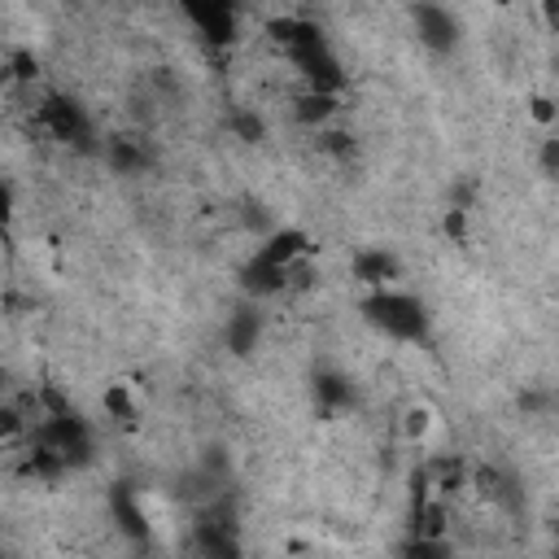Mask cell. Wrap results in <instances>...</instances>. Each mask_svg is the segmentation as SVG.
Segmentation results:
<instances>
[{
  "instance_id": "obj_1",
  "label": "cell",
  "mask_w": 559,
  "mask_h": 559,
  "mask_svg": "<svg viewBox=\"0 0 559 559\" xmlns=\"http://www.w3.org/2000/svg\"><path fill=\"white\" fill-rule=\"evenodd\" d=\"M266 39L297 70V79L306 87H314V92H341L345 87L341 57H336V48H332V39L323 35L319 22L297 17V13H284V17H271L266 22Z\"/></svg>"
},
{
  "instance_id": "obj_2",
  "label": "cell",
  "mask_w": 559,
  "mask_h": 559,
  "mask_svg": "<svg viewBox=\"0 0 559 559\" xmlns=\"http://www.w3.org/2000/svg\"><path fill=\"white\" fill-rule=\"evenodd\" d=\"M306 258H310V240H306L301 231L284 227V231L266 236V240L245 258L240 284H245V293H253V297H275V293H284V288L301 284Z\"/></svg>"
},
{
  "instance_id": "obj_3",
  "label": "cell",
  "mask_w": 559,
  "mask_h": 559,
  "mask_svg": "<svg viewBox=\"0 0 559 559\" xmlns=\"http://www.w3.org/2000/svg\"><path fill=\"white\" fill-rule=\"evenodd\" d=\"M358 310H362L367 328H376V332L389 336V341H402V345H419V341H428V328H432L428 306H424L415 293L397 288V284L367 288V297L358 301Z\"/></svg>"
},
{
  "instance_id": "obj_4",
  "label": "cell",
  "mask_w": 559,
  "mask_h": 559,
  "mask_svg": "<svg viewBox=\"0 0 559 559\" xmlns=\"http://www.w3.org/2000/svg\"><path fill=\"white\" fill-rule=\"evenodd\" d=\"M35 127H39L48 140H57V144H66V148H79V153H87L92 140H96L92 114H87L74 96H61V92L39 96V105H35Z\"/></svg>"
},
{
  "instance_id": "obj_5",
  "label": "cell",
  "mask_w": 559,
  "mask_h": 559,
  "mask_svg": "<svg viewBox=\"0 0 559 559\" xmlns=\"http://www.w3.org/2000/svg\"><path fill=\"white\" fill-rule=\"evenodd\" d=\"M188 26L210 48H231L240 35V0H175Z\"/></svg>"
},
{
  "instance_id": "obj_6",
  "label": "cell",
  "mask_w": 559,
  "mask_h": 559,
  "mask_svg": "<svg viewBox=\"0 0 559 559\" xmlns=\"http://www.w3.org/2000/svg\"><path fill=\"white\" fill-rule=\"evenodd\" d=\"M411 22H415V35H419V44H424L428 52L445 57V52L459 48L463 26H459V17H454L445 4H437V0H419V4L411 9Z\"/></svg>"
},
{
  "instance_id": "obj_7",
  "label": "cell",
  "mask_w": 559,
  "mask_h": 559,
  "mask_svg": "<svg viewBox=\"0 0 559 559\" xmlns=\"http://www.w3.org/2000/svg\"><path fill=\"white\" fill-rule=\"evenodd\" d=\"M354 280L367 284V288H384V284L397 280V258L384 253V249H362L354 258Z\"/></svg>"
},
{
  "instance_id": "obj_8",
  "label": "cell",
  "mask_w": 559,
  "mask_h": 559,
  "mask_svg": "<svg viewBox=\"0 0 559 559\" xmlns=\"http://www.w3.org/2000/svg\"><path fill=\"white\" fill-rule=\"evenodd\" d=\"M105 162H109L118 175H135V170L148 166V148H144L140 140H131V135H114V140L105 144Z\"/></svg>"
},
{
  "instance_id": "obj_9",
  "label": "cell",
  "mask_w": 559,
  "mask_h": 559,
  "mask_svg": "<svg viewBox=\"0 0 559 559\" xmlns=\"http://www.w3.org/2000/svg\"><path fill=\"white\" fill-rule=\"evenodd\" d=\"M258 332H262V314L258 310H236L231 323H227V349L231 354H249L258 345Z\"/></svg>"
},
{
  "instance_id": "obj_10",
  "label": "cell",
  "mask_w": 559,
  "mask_h": 559,
  "mask_svg": "<svg viewBox=\"0 0 559 559\" xmlns=\"http://www.w3.org/2000/svg\"><path fill=\"white\" fill-rule=\"evenodd\" d=\"M314 397H319L323 406H345V402H349V384H345L341 376H319V380H314Z\"/></svg>"
},
{
  "instance_id": "obj_11",
  "label": "cell",
  "mask_w": 559,
  "mask_h": 559,
  "mask_svg": "<svg viewBox=\"0 0 559 559\" xmlns=\"http://www.w3.org/2000/svg\"><path fill=\"white\" fill-rule=\"evenodd\" d=\"M546 170L559 179V140H550V144H546Z\"/></svg>"
},
{
  "instance_id": "obj_12",
  "label": "cell",
  "mask_w": 559,
  "mask_h": 559,
  "mask_svg": "<svg viewBox=\"0 0 559 559\" xmlns=\"http://www.w3.org/2000/svg\"><path fill=\"white\" fill-rule=\"evenodd\" d=\"M546 22L550 31H559V0H546Z\"/></svg>"
}]
</instances>
